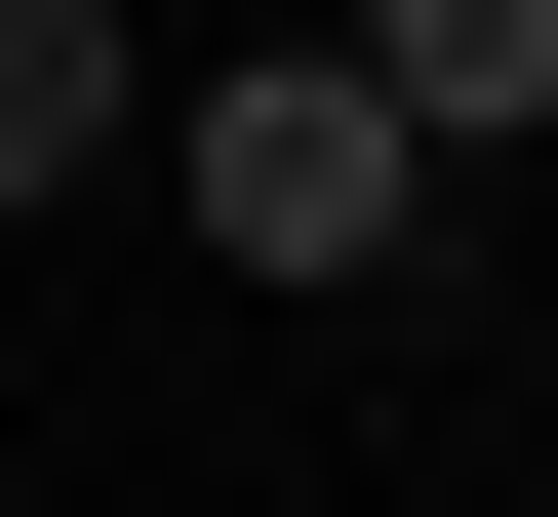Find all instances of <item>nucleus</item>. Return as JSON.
Listing matches in <instances>:
<instances>
[{
    "label": "nucleus",
    "mask_w": 558,
    "mask_h": 517,
    "mask_svg": "<svg viewBox=\"0 0 558 517\" xmlns=\"http://www.w3.org/2000/svg\"><path fill=\"white\" fill-rule=\"evenodd\" d=\"M160 199H199L240 279H439V160L360 120V40H240V81L160 120Z\"/></svg>",
    "instance_id": "obj_1"
},
{
    "label": "nucleus",
    "mask_w": 558,
    "mask_h": 517,
    "mask_svg": "<svg viewBox=\"0 0 558 517\" xmlns=\"http://www.w3.org/2000/svg\"><path fill=\"white\" fill-rule=\"evenodd\" d=\"M360 120H399V160H519V120H558V0H360Z\"/></svg>",
    "instance_id": "obj_2"
},
{
    "label": "nucleus",
    "mask_w": 558,
    "mask_h": 517,
    "mask_svg": "<svg viewBox=\"0 0 558 517\" xmlns=\"http://www.w3.org/2000/svg\"><path fill=\"white\" fill-rule=\"evenodd\" d=\"M120 120H160V81H120V0H0V199H81Z\"/></svg>",
    "instance_id": "obj_3"
}]
</instances>
